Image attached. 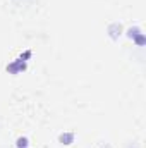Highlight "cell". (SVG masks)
<instances>
[{"mask_svg":"<svg viewBox=\"0 0 146 148\" xmlns=\"http://www.w3.org/2000/svg\"><path fill=\"white\" fill-rule=\"evenodd\" d=\"M59 141L64 143V145H71L74 141V133H62V134L59 136Z\"/></svg>","mask_w":146,"mask_h":148,"instance_id":"4","label":"cell"},{"mask_svg":"<svg viewBox=\"0 0 146 148\" xmlns=\"http://www.w3.org/2000/svg\"><path fill=\"white\" fill-rule=\"evenodd\" d=\"M127 35H129V38H132L139 47H143V45H145V41H146L145 35L141 33V29H139V28H131V29L127 31Z\"/></svg>","mask_w":146,"mask_h":148,"instance_id":"2","label":"cell"},{"mask_svg":"<svg viewBox=\"0 0 146 148\" xmlns=\"http://www.w3.org/2000/svg\"><path fill=\"white\" fill-rule=\"evenodd\" d=\"M24 69H26V60H23V59H16L14 62H10L7 66V71L10 74H17L21 71H24Z\"/></svg>","mask_w":146,"mask_h":148,"instance_id":"1","label":"cell"},{"mask_svg":"<svg viewBox=\"0 0 146 148\" xmlns=\"http://www.w3.org/2000/svg\"><path fill=\"white\" fill-rule=\"evenodd\" d=\"M31 57V50H26L24 53H21V57L19 59H23V60H26V59H29Z\"/></svg>","mask_w":146,"mask_h":148,"instance_id":"6","label":"cell"},{"mask_svg":"<svg viewBox=\"0 0 146 148\" xmlns=\"http://www.w3.org/2000/svg\"><path fill=\"white\" fill-rule=\"evenodd\" d=\"M120 33H122V26L119 23H112L108 26V35L112 40H117V38L120 36Z\"/></svg>","mask_w":146,"mask_h":148,"instance_id":"3","label":"cell"},{"mask_svg":"<svg viewBox=\"0 0 146 148\" xmlns=\"http://www.w3.org/2000/svg\"><path fill=\"white\" fill-rule=\"evenodd\" d=\"M16 145H17V148H28L29 141H28V138H26V136H21V138H17Z\"/></svg>","mask_w":146,"mask_h":148,"instance_id":"5","label":"cell"}]
</instances>
